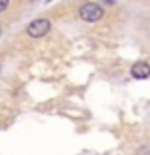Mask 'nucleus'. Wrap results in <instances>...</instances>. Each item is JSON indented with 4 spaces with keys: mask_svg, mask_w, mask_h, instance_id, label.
Instances as JSON below:
<instances>
[{
    "mask_svg": "<svg viewBox=\"0 0 150 155\" xmlns=\"http://www.w3.org/2000/svg\"><path fill=\"white\" fill-rule=\"evenodd\" d=\"M0 70H2V68H0Z\"/></svg>",
    "mask_w": 150,
    "mask_h": 155,
    "instance_id": "7",
    "label": "nucleus"
},
{
    "mask_svg": "<svg viewBox=\"0 0 150 155\" xmlns=\"http://www.w3.org/2000/svg\"><path fill=\"white\" fill-rule=\"evenodd\" d=\"M137 155H150V148H146V146H145V148H141L137 151Z\"/></svg>",
    "mask_w": 150,
    "mask_h": 155,
    "instance_id": "4",
    "label": "nucleus"
},
{
    "mask_svg": "<svg viewBox=\"0 0 150 155\" xmlns=\"http://www.w3.org/2000/svg\"><path fill=\"white\" fill-rule=\"evenodd\" d=\"M78 15H80V19L85 21V23H97V21L103 19L105 10H103V6L97 4V2H85V4L80 6Z\"/></svg>",
    "mask_w": 150,
    "mask_h": 155,
    "instance_id": "1",
    "label": "nucleus"
},
{
    "mask_svg": "<svg viewBox=\"0 0 150 155\" xmlns=\"http://www.w3.org/2000/svg\"><path fill=\"white\" fill-rule=\"evenodd\" d=\"M8 6H10V4H8L6 0H0V12H4V10H6Z\"/></svg>",
    "mask_w": 150,
    "mask_h": 155,
    "instance_id": "5",
    "label": "nucleus"
},
{
    "mask_svg": "<svg viewBox=\"0 0 150 155\" xmlns=\"http://www.w3.org/2000/svg\"><path fill=\"white\" fill-rule=\"evenodd\" d=\"M51 30V23L48 19H34V21H30L29 25H27V34L30 38H34V40H38V38H44L46 34H48Z\"/></svg>",
    "mask_w": 150,
    "mask_h": 155,
    "instance_id": "2",
    "label": "nucleus"
},
{
    "mask_svg": "<svg viewBox=\"0 0 150 155\" xmlns=\"http://www.w3.org/2000/svg\"><path fill=\"white\" fill-rule=\"evenodd\" d=\"M131 76L135 78V80H146L150 78V64L145 63V61H139L131 66Z\"/></svg>",
    "mask_w": 150,
    "mask_h": 155,
    "instance_id": "3",
    "label": "nucleus"
},
{
    "mask_svg": "<svg viewBox=\"0 0 150 155\" xmlns=\"http://www.w3.org/2000/svg\"><path fill=\"white\" fill-rule=\"evenodd\" d=\"M0 32H2V28H0Z\"/></svg>",
    "mask_w": 150,
    "mask_h": 155,
    "instance_id": "6",
    "label": "nucleus"
}]
</instances>
